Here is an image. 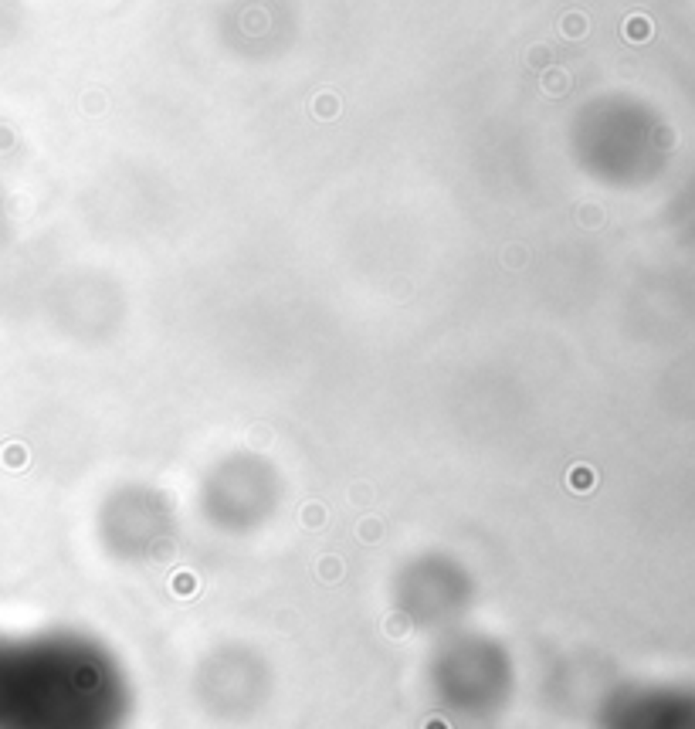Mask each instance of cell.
I'll list each match as a JSON object with an SVG mask.
<instances>
[{"mask_svg": "<svg viewBox=\"0 0 695 729\" xmlns=\"http://www.w3.org/2000/svg\"><path fill=\"white\" fill-rule=\"evenodd\" d=\"M624 38H627V41H634V45L648 41V38H651V21H648L644 14L627 17V21H624Z\"/></svg>", "mask_w": 695, "mask_h": 729, "instance_id": "cell-2", "label": "cell"}, {"mask_svg": "<svg viewBox=\"0 0 695 729\" xmlns=\"http://www.w3.org/2000/svg\"><path fill=\"white\" fill-rule=\"evenodd\" d=\"M546 88H549V92H567V75H563V79H553V75H549V79H546Z\"/></svg>", "mask_w": 695, "mask_h": 729, "instance_id": "cell-4", "label": "cell"}, {"mask_svg": "<svg viewBox=\"0 0 695 729\" xmlns=\"http://www.w3.org/2000/svg\"><path fill=\"white\" fill-rule=\"evenodd\" d=\"M584 27H587L584 14H570L567 21H563V31H567V38H584Z\"/></svg>", "mask_w": 695, "mask_h": 729, "instance_id": "cell-3", "label": "cell"}, {"mask_svg": "<svg viewBox=\"0 0 695 729\" xmlns=\"http://www.w3.org/2000/svg\"><path fill=\"white\" fill-rule=\"evenodd\" d=\"M123 682L54 638L0 634V729H123Z\"/></svg>", "mask_w": 695, "mask_h": 729, "instance_id": "cell-1", "label": "cell"}]
</instances>
